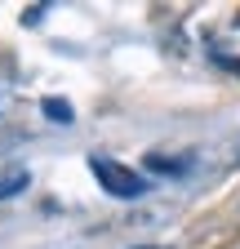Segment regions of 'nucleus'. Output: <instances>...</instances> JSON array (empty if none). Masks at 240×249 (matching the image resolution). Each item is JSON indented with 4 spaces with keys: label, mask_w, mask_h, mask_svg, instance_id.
I'll return each mask as SVG.
<instances>
[{
    "label": "nucleus",
    "mask_w": 240,
    "mask_h": 249,
    "mask_svg": "<svg viewBox=\"0 0 240 249\" xmlns=\"http://www.w3.org/2000/svg\"><path fill=\"white\" fill-rule=\"evenodd\" d=\"M89 169H94L98 187H103L107 196H116V200H138V196L147 192V178H142V174H134L129 165H120V160H107V156H89Z\"/></svg>",
    "instance_id": "obj_1"
},
{
    "label": "nucleus",
    "mask_w": 240,
    "mask_h": 249,
    "mask_svg": "<svg viewBox=\"0 0 240 249\" xmlns=\"http://www.w3.org/2000/svg\"><path fill=\"white\" fill-rule=\"evenodd\" d=\"M27 187H32V174H27L22 165L0 169V200H14V196H22Z\"/></svg>",
    "instance_id": "obj_2"
},
{
    "label": "nucleus",
    "mask_w": 240,
    "mask_h": 249,
    "mask_svg": "<svg viewBox=\"0 0 240 249\" xmlns=\"http://www.w3.org/2000/svg\"><path fill=\"white\" fill-rule=\"evenodd\" d=\"M40 111H45L49 120H58V124H71V120H76L71 103H63V98H45V103H40Z\"/></svg>",
    "instance_id": "obj_3"
},
{
    "label": "nucleus",
    "mask_w": 240,
    "mask_h": 249,
    "mask_svg": "<svg viewBox=\"0 0 240 249\" xmlns=\"http://www.w3.org/2000/svg\"><path fill=\"white\" fill-rule=\"evenodd\" d=\"M147 169H152V174H183L187 165L183 160H169V156H147Z\"/></svg>",
    "instance_id": "obj_4"
},
{
    "label": "nucleus",
    "mask_w": 240,
    "mask_h": 249,
    "mask_svg": "<svg viewBox=\"0 0 240 249\" xmlns=\"http://www.w3.org/2000/svg\"><path fill=\"white\" fill-rule=\"evenodd\" d=\"M9 103H14V93H9L5 85H0V116H5V107H9Z\"/></svg>",
    "instance_id": "obj_5"
},
{
    "label": "nucleus",
    "mask_w": 240,
    "mask_h": 249,
    "mask_svg": "<svg viewBox=\"0 0 240 249\" xmlns=\"http://www.w3.org/2000/svg\"><path fill=\"white\" fill-rule=\"evenodd\" d=\"M142 249H160V245H142Z\"/></svg>",
    "instance_id": "obj_6"
}]
</instances>
